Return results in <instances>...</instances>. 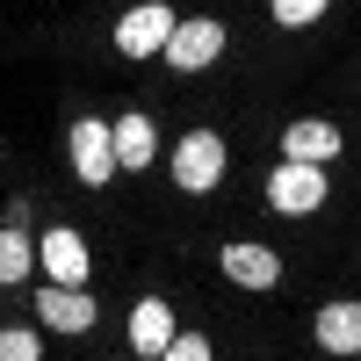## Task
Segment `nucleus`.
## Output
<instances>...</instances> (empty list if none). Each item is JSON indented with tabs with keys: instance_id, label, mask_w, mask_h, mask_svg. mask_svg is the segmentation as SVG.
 <instances>
[{
	"instance_id": "13",
	"label": "nucleus",
	"mask_w": 361,
	"mask_h": 361,
	"mask_svg": "<svg viewBox=\"0 0 361 361\" xmlns=\"http://www.w3.org/2000/svg\"><path fill=\"white\" fill-rule=\"evenodd\" d=\"M29 267H37V246H29V238L8 224V231H0V289H8V282H22Z\"/></svg>"
},
{
	"instance_id": "12",
	"label": "nucleus",
	"mask_w": 361,
	"mask_h": 361,
	"mask_svg": "<svg viewBox=\"0 0 361 361\" xmlns=\"http://www.w3.org/2000/svg\"><path fill=\"white\" fill-rule=\"evenodd\" d=\"M109 152H116V173L152 166V123H145V116H123V123H109Z\"/></svg>"
},
{
	"instance_id": "7",
	"label": "nucleus",
	"mask_w": 361,
	"mask_h": 361,
	"mask_svg": "<svg viewBox=\"0 0 361 361\" xmlns=\"http://www.w3.org/2000/svg\"><path fill=\"white\" fill-rule=\"evenodd\" d=\"M44 275H51L58 289H80V282H87V238H80L73 224H51V231H44Z\"/></svg>"
},
{
	"instance_id": "16",
	"label": "nucleus",
	"mask_w": 361,
	"mask_h": 361,
	"mask_svg": "<svg viewBox=\"0 0 361 361\" xmlns=\"http://www.w3.org/2000/svg\"><path fill=\"white\" fill-rule=\"evenodd\" d=\"M159 361H209V340H202V333H173V340L159 347Z\"/></svg>"
},
{
	"instance_id": "3",
	"label": "nucleus",
	"mask_w": 361,
	"mask_h": 361,
	"mask_svg": "<svg viewBox=\"0 0 361 361\" xmlns=\"http://www.w3.org/2000/svg\"><path fill=\"white\" fill-rule=\"evenodd\" d=\"M173 180H180L188 195H209V188L224 180V137H217V130H188V137L173 145Z\"/></svg>"
},
{
	"instance_id": "11",
	"label": "nucleus",
	"mask_w": 361,
	"mask_h": 361,
	"mask_svg": "<svg viewBox=\"0 0 361 361\" xmlns=\"http://www.w3.org/2000/svg\"><path fill=\"white\" fill-rule=\"evenodd\" d=\"M311 333H318L325 354H361V304H347V296H340V304H325Z\"/></svg>"
},
{
	"instance_id": "14",
	"label": "nucleus",
	"mask_w": 361,
	"mask_h": 361,
	"mask_svg": "<svg viewBox=\"0 0 361 361\" xmlns=\"http://www.w3.org/2000/svg\"><path fill=\"white\" fill-rule=\"evenodd\" d=\"M325 8H333V0H267V15H275L282 29H311Z\"/></svg>"
},
{
	"instance_id": "15",
	"label": "nucleus",
	"mask_w": 361,
	"mask_h": 361,
	"mask_svg": "<svg viewBox=\"0 0 361 361\" xmlns=\"http://www.w3.org/2000/svg\"><path fill=\"white\" fill-rule=\"evenodd\" d=\"M0 361H44V340L29 333V325H8V333H0Z\"/></svg>"
},
{
	"instance_id": "1",
	"label": "nucleus",
	"mask_w": 361,
	"mask_h": 361,
	"mask_svg": "<svg viewBox=\"0 0 361 361\" xmlns=\"http://www.w3.org/2000/svg\"><path fill=\"white\" fill-rule=\"evenodd\" d=\"M325 188H333V173H325V166L282 159L275 173H267V209H282V217H311V209L325 202Z\"/></svg>"
},
{
	"instance_id": "9",
	"label": "nucleus",
	"mask_w": 361,
	"mask_h": 361,
	"mask_svg": "<svg viewBox=\"0 0 361 361\" xmlns=\"http://www.w3.org/2000/svg\"><path fill=\"white\" fill-rule=\"evenodd\" d=\"M37 311H44V325H51V333H87V325L102 318V304H94V296H80V289H58V282L37 296Z\"/></svg>"
},
{
	"instance_id": "5",
	"label": "nucleus",
	"mask_w": 361,
	"mask_h": 361,
	"mask_svg": "<svg viewBox=\"0 0 361 361\" xmlns=\"http://www.w3.org/2000/svg\"><path fill=\"white\" fill-rule=\"evenodd\" d=\"M73 173L87 180V188H109L116 180V152H109V123L102 116H80L73 123Z\"/></svg>"
},
{
	"instance_id": "8",
	"label": "nucleus",
	"mask_w": 361,
	"mask_h": 361,
	"mask_svg": "<svg viewBox=\"0 0 361 361\" xmlns=\"http://www.w3.org/2000/svg\"><path fill=\"white\" fill-rule=\"evenodd\" d=\"M282 159H304V166H333L340 159V130L318 123V116H304V123L282 130Z\"/></svg>"
},
{
	"instance_id": "6",
	"label": "nucleus",
	"mask_w": 361,
	"mask_h": 361,
	"mask_svg": "<svg viewBox=\"0 0 361 361\" xmlns=\"http://www.w3.org/2000/svg\"><path fill=\"white\" fill-rule=\"evenodd\" d=\"M217 267H224V282H238V289H275L282 282L275 246H246V238H231V246L217 253Z\"/></svg>"
},
{
	"instance_id": "2",
	"label": "nucleus",
	"mask_w": 361,
	"mask_h": 361,
	"mask_svg": "<svg viewBox=\"0 0 361 361\" xmlns=\"http://www.w3.org/2000/svg\"><path fill=\"white\" fill-rule=\"evenodd\" d=\"M217 51H224V22H217V15L173 22V37L159 44V58H166L173 73H202V66H217Z\"/></svg>"
},
{
	"instance_id": "10",
	"label": "nucleus",
	"mask_w": 361,
	"mask_h": 361,
	"mask_svg": "<svg viewBox=\"0 0 361 361\" xmlns=\"http://www.w3.org/2000/svg\"><path fill=\"white\" fill-rule=\"evenodd\" d=\"M173 333H180V325H173V311H166V296H137V311H130V347L159 361V347H166Z\"/></svg>"
},
{
	"instance_id": "4",
	"label": "nucleus",
	"mask_w": 361,
	"mask_h": 361,
	"mask_svg": "<svg viewBox=\"0 0 361 361\" xmlns=\"http://www.w3.org/2000/svg\"><path fill=\"white\" fill-rule=\"evenodd\" d=\"M166 37H173V8L166 0H145V8H130L123 22H116V51L123 58H159Z\"/></svg>"
}]
</instances>
